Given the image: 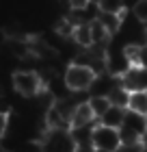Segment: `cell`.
Listing matches in <instances>:
<instances>
[{
	"label": "cell",
	"instance_id": "obj_1",
	"mask_svg": "<svg viewBox=\"0 0 147 152\" xmlns=\"http://www.w3.org/2000/svg\"><path fill=\"white\" fill-rule=\"evenodd\" d=\"M97 76L100 74L95 70L72 61V63H67L65 72H63V80H65V85L72 94H89L93 83L97 80Z\"/></svg>",
	"mask_w": 147,
	"mask_h": 152
},
{
	"label": "cell",
	"instance_id": "obj_2",
	"mask_svg": "<svg viewBox=\"0 0 147 152\" xmlns=\"http://www.w3.org/2000/svg\"><path fill=\"white\" fill-rule=\"evenodd\" d=\"M13 89L22 96V98H37V96L46 89V83L41 78L37 70H17L11 76Z\"/></svg>",
	"mask_w": 147,
	"mask_h": 152
},
{
	"label": "cell",
	"instance_id": "obj_3",
	"mask_svg": "<svg viewBox=\"0 0 147 152\" xmlns=\"http://www.w3.org/2000/svg\"><path fill=\"white\" fill-rule=\"evenodd\" d=\"M43 152H74L76 150V141L72 137V130H50L46 128L39 137Z\"/></svg>",
	"mask_w": 147,
	"mask_h": 152
},
{
	"label": "cell",
	"instance_id": "obj_4",
	"mask_svg": "<svg viewBox=\"0 0 147 152\" xmlns=\"http://www.w3.org/2000/svg\"><path fill=\"white\" fill-rule=\"evenodd\" d=\"M91 143H93V148L97 152H119V148H121V135H119V128H110V126H104V124H95Z\"/></svg>",
	"mask_w": 147,
	"mask_h": 152
},
{
	"label": "cell",
	"instance_id": "obj_5",
	"mask_svg": "<svg viewBox=\"0 0 147 152\" xmlns=\"http://www.w3.org/2000/svg\"><path fill=\"white\" fill-rule=\"evenodd\" d=\"M119 83H121L130 94H134V91H147V70L141 67V65H132L130 70L119 78Z\"/></svg>",
	"mask_w": 147,
	"mask_h": 152
},
{
	"label": "cell",
	"instance_id": "obj_6",
	"mask_svg": "<svg viewBox=\"0 0 147 152\" xmlns=\"http://www.w3.org/2000/svg\"><path fill=\"white\" fill-rule=\"evenodd\" d=\"M95 124H97V117H95V113H93V109H91L89 100L80 102V104H76L74 115H72V128H69V130H74V128H87V126H95Z\"/></svg>",
	"mask_w": 147,
	"mask_h": 152
},
{
	"label": "cell",
	"instance_id": "obj_7",
	"mask_svg": "<svg viewBox=\"0 0 147 152\" xmlns=\"http://www.w3.org/2000/svg\"><path fill=\"white\" fill-rule=\"evenodd\" d=\"M130 13V11H128ZM128 13H106V11H100V15H97V22H100L104 28H106L113 37L119 35V31H121V26H123V20Z\"/></svg>",
	"mask_w": 147,
	"mask_h": 152
},
{
	"label": "cell",
	"instance_id": "obj_8",
	"mask_svg": "<svg viewBox=\"0 0 147 152\" xmlns=\"http://www.w3.org/2000/svg\"><path fill=\"white\" fill-rule=\"evenodd\" d=\"M125 113H128V109H121V107H110L106 113H104L97 124H104V126H110V128H121V124L125 120Z\"/></svg>",
	"mask_w": 147,
	"mask_h": 152
},
{
	"label": "cell",
	"instance_id": "obj_9",
	"mask_svg": "<svg viewBox=\"0 0 147 152\" xmlns=\"http://www.w3.org/2000/svg\"><path fill=\"white\" fill-rule=\"evenodd\" d=\"M72 41L80 50H87V48L93 46V35H91V24H78L74 28V35H72Z\"/></svg>",
	"mask_w": 147,
	"mask_h": 152
},
{
	"label": "cell",
	"instance_id": "obj_10",
	"mask_svg": "<svg viewBox=\"0 0 147 152\" xmlns=\"http://www.w3.org/2000/svg\"><path fill=\"white\" fill-rule=\"evenodd\" d=\"M106 98L110 100V104L113 107H121V109H128V102H130V91L125 89L121 83H117V85L108 91Z\"/></svg>",
	"mask_w": 147,
	"mask_h": 152
},
{
	"label": "cell",
	"instance_id": "obj_11",
	"mask_svg": "<svg viewBox=\"0 0 147 152\" xmlns=\"http://www.w3.org/2000/svg\"><path fill=\"white\" fill-rule=\"evenodd\" d=\"M128 111L141 113V115L147 117V91H134V94H130Z\"/></svg>",
	"mask_w": 147,
	"mask_h": 152
},
{
	"label": "cell",
	"instance_id": "obj_12",
	"mask_svg": "<svg viewBox=\"0 0 147 152\" xmlns=\"http://www.w3.org/2000/svg\"><path fill=\"white\" fill-rule=\"evenodd\" d=\"M89 104H91V109H93V113H95L97 120H100V117L113 107L106 96H89Z\"/></svg>",
	"mask_w": 147,
	"mask_h": 152
},
{
	"label": "cell",
	"instance_id": "obj_13",
	"mask_svg": "<svg viewBox=\"0 0 147 152\" xmlns=\"http://www.w3.org/2000/svg\"><path fill=\"white\" fill-rule=\"evenodd\" d=\"M97 7H100V11H106V13H128L123 0H100Z\"/></svg>",
	"mask_w": 147,
	"mask_h": 152
},
{
	"label": "cell",
	"instance_id": "obj_14",
	"mask_svg": "<svg viewBox=\"0 0 147 152\" xmlns=\"http://www.w3.org/2000/svg\"><path fill=\"white\" fill-rule=\"evenodd\" d=\"M130 13H132V15H134L141 24H145V22H147V0H138Z\"/></svg>",
	"mask_w": 147,
	"mask_h": 152
},
{
	"label": "cell",
	"instance_id": "obj_15",
	"mask_svg": "<svg viewBox=\"0 0 147 152\" xmlns=\"http://www.w3.org/2000/svg\"><path fill=\"white\" fill-rule=\"evenodd\" d=\"M9 130V111H0V139Z\"/></svg>",
	"mask_w": 147,
	"mask_h": 152
},
{
	"label": "cell",
	"instance_id": "obj_16",
	"mask_svg": "<svg viewBox=\"0 0 147 152\" xmlns=\"http://www.w3.org/2000/svg\"><path fill=\"white\" fill-rule=\"evenodd\" d=\"M119 152H145V146H143V141L141 143H125V146L119 148Z\"/></svg>",
	"mask_w": 147,
	"mask_h": 152
},
{
	"label": "cell",
	"instance_id": "obj_17",
	"mask_svg": "<svg viewBox=\"0 0 147 152\" xmlns=\"http://www.w3.org/2000/svg\"><path fill=\"white\" fill-rule=\"evenodd\" d=\"M136 65H141V67H145V70H147V44L141 46V52H138V63H136Z\"/></svg>",
	"mask_w": 147,
	"mask_h": 152
},
{
	"label": "cell",
	"instance_id": "obj_18",
	"mask_svg": "<svg viewBox=\"0 0 147 152\" xmlns=\"http://www.w3.org/2000/svg\"><path fill=\"white\" fill-rule=\"evenodd\" d=\"M67 2H69L72 9H87L91 4V0H67Z\"/></svg>",
	"mask_w": 147,
	"mask_h": 152
},
{
	"label": "cell",
	"instance_id": "obj_19",
	"mask_svg": "<svg viewBox=\"0 0 147 152\" xmlns=\"http://www.w3.org/2000/svg\"><path fill=\"white\" fill-rule=\"evenodd\" d=\"M74 152H95V148H93V143H80V146H76Z\"/></svg>",
	"mask_w": 147,
	"mask_h": 152
},
{
	"label": "cell",
	"instance_id": "obj_20",
	"mask_svg": "<svg viewBox=\"0 0 147 152\" xmlns=\"http://www.w3.org/2000/svg\"><path fill=\"white\" fill-rule=\"evenodd\" d=\"M143 146H145V152H147V133H145V137H143Z\"/></svg>",
	"mask_w": 147,
	"mask_h": 152
},
{
	"label": "cell",
	"instance_id": "obj_21",
	"mask_svg": "<svg viewBox=\"0 0 147 152\" xmlns=\"http://www.w3.org/2000/svg\"><path fill=\"white\" fill-rule=\"evenodd\" d=\"M143 26H145V31H147V22H145V24H143Z\"/></svg>",
	"mask_w": 147,
	"mask_h": 152
},
{
	"label": "cell",
	"instance_id": "obj_22",
	"mask_svg": "<svg viewBox=\"0 0 147 152\" xmlns=\"http://www.w3.org/2000/svg\"><path fill=\"white\" fill-rule=\"evenodd\" d=\"M145 44H147V37H145Z\"/></svg>",
	"mask_w": 147,
	"mask_h": 152
}]
</instances>
